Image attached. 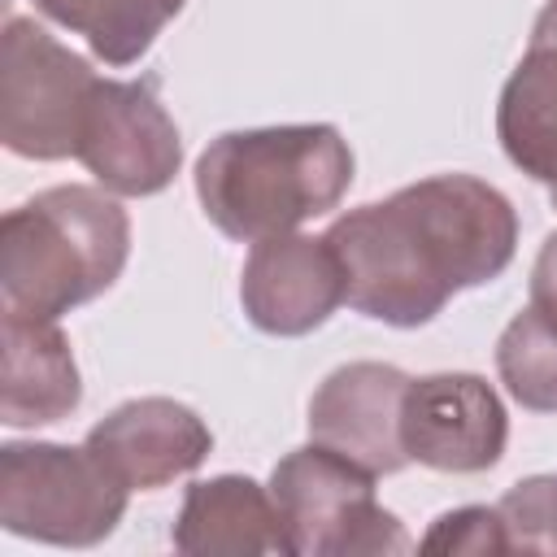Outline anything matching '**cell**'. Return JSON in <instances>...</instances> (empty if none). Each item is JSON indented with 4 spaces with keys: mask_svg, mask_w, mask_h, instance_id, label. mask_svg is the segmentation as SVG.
Here are the masks:
<instances>
[{
    "mask_svg": "<svg viewBox=\"0 0 557 557\" xmlns=\"http://www.w3.org/2000/svg\"><path fill=\"white\" fill-rule=\"evenodd\" d=\"M326 244L344 270V305L383 326H426L457 292L500 278L518 252L509 196L474 174H431L387 200L339 213Z\"/></svg>",
    "mask_w": 557,
    "mask_h": 557,
    "instance_id": "cell-1",
    "label": "cell"
},
{
    "mask_svg": "<svg viewBox=\"0 0 557 557\" xmlns=\"http://www.w3.org/2000/svg\"><path fill=\"white\" fill-rule=\"evenodd\" d=\"M352 187V148L331 122L226 131L196 157L205 218L239 244L287 235L331 213Z\"/></svg>",
    "mask_w": 557,
    "mask_h": 557,
    "instance_id": "cell-2",
    "label": "cell"
},
{
    "mask_svg": "<svg viewBox=\"0 0 557 557\" xmlns=\"http://www.w3.org/2000/svg\"><path fill=\"white\" fill-rule=\"evenodd\" d=\"M131 257V218L104 187L35 191L0 222V309L57 322L109 292Z\"/></svg>",
    "mask_w": 557,
    "mask_h": 557,
    "instance_id": "cell-3",
    "label": "cell"
},
{
    "mask_svg": "<svg viewBox=\"0 0 557 557\" xmlns=\"http://www.w3.org/2000/svg\"><path fill=\"white\" fill-rule=\"evenodd\" d=\"M270 496L283 513L287 557H374L413 548L400 518L374 500V474L326 444L309 440L292 448L270 470Z\"/></svg>",
    "mask_w": 557,
    "mask_h": 557,
    "instance_id": "cell-4",
    "label": "cell"
},
{
    "mask_svg": "<svg viewBox=\"0 0 557 557\" xmlns=\"http://www.w3.org/2000/svg\"><path fill=\"white\" fill-rule=\"evenodd\" d=\"M122 487L87 444H4L0 448V527L22 540L91 548L109 540L126 513Z\"/></svg>",
    "mask_w": 557,
    "mask_h": 557,
    "instance_id": "cell-5",
    "label": "cell"
},
{
    "mask_svg": "<svg viewBox=\"0 0 557 557\" xmlns=\"http://www.w3.org/2000/svg\"><path fill=\"white\" fill-rule=\"evenodd\" d=\"M100 74L52 39L35 17H9L0 30V139L26 161H65Z\"/></svg>",
    "mask_w": 557,
    "mask_h": 557,
    "instance_id": "cell-6",
    "label": "cell"
},
{
    "mask_svg": "<svg viewBox=\"0 0 557 557\" xmlns=\"http://www.w3.org/2000/svg\"><path fill=\"white\" fill-rule=\"evenodd\" d=\"M74 161L113 196H157L174 183L183 135L161 100L157 74L96 83Z\"/></svg>",
    "mask_w": 557,
    "mask_h": 557,
    "instance_id": "cell-7",
    "label": "cell"
},
{
    "mask_svg": "<svg viewBox=\"0 0 557 557\" xmlns=\"http://www.w3.org/2000/svg\"><path fill=\"white\" fill-rule=\"evenodd\" d=\"M400 444L426 470L483 474L505 457L509 413L496 387L470 370L422 374L400 400Z\"/></svg>",
    "mask_w": 557,
    "mask_h": 557,
    "instance_id": "cell-8",
    "label": "cell"
},
{
    "mask_svg": "<svg viewBox=\"0 0 557 557\" xmlns=\"http://www.w3.org/2000/svg\"><path fill=\"white\" fill-rule=\"evenodd\" d=\"M239 305L265 335L296 339L318 331L344 305V270L326 235H270L257 239L239 270Z\"/></svg>",
    "mask_w": 557,
    "mask_h": 557,
    "instance_id": "cell-9",
    "label": "cell"
},
{
    "mask_svg": "<svg viewBox=\"0 0 557 557\" xmlns=\"http://www.w3.org/2000/svg\"><path fill=\"white\" fill-rule=\"evenodd\" d=\"M409 374L387 361H348L331 370L309 396V440L344 453L374 479L400 474L409 453L400 444V400Z\"/></svg>",
    "mask_w": 557,
    "mask_h": 557,
    "instance_id": "cell-10",
    "label": "cell"
},
{
    "mask_svg": "<svg viewBox=\"0 0 557 557\" xmlns=\"http://www.w3.org/2000/svg\"><path fill=\"white\" fill-rule=\"evenodd\" d=\"M83 444L122 487L152 492L200 470L213 453V431L191 405L174 396H139L109 409Z\"/></svg>",
    "mask_w": 557,
    "mask_h": 557,
    "instance_id": "cell-11",
    "label": "cell"
},
{
    "mask_svg": "<svg viewBox=\"0 0 557 557\" xmlns=\"http://www.w3.org/2000/svg\"><path fill=\"white\" fill-rule=\"evenodd\" d=\"M496 139L505 157L535 178L557 209V0L531 26V44L496 100Z\"/></svg>",
    "mask_w": 557,
    "mask_h": 557,
    "instance_id": "cell-12",
    "label": "cell"
},
{
    "mask_svg": "<svg viewBox=\"0 0 557 557\" xmlns=\"http://www.w3.org/2000/svg\"><path fill=\"white\" fill-rule=\"evenodd\" d=\"M170 544L187 557H252L287 553V531L270 487L248 474H213L183 492Z\"/></svg>",
    "mask_w": 557,
    "mask_h": 557,
    "instance_id": "cell-13",
    "label": "cell"
},
{
    "mask_svg": "<svg viewBox=\"0 0 557 557\" xmlns=\"http://www.w3.org/2000/svg\"><path fill=\"white\" fill-rule=\"evenodd\" d=\"M4 374H0V422L48 426L78 409L83 379L70 339L57 322L4 313Z\"/></svg>",
    "mask_w": 557,
    "mask_h": 557,
    "instance_id": "cell-14",
    "label": "cell"
},
{
    "mask_svg": "<svg viewBox=\"0 0 557 557\" xmlns=\"http://www.w3.org/2000/svg\"><path fill=\"white\" fill-rule=\"evenodd\" d=\"M187 0H35V9L65 26L70 35H83L87 48L104 65H135L157 35L183 13Z\"/></svg>",
    "mask_w": 557,
    "mask_h": 557,
    "instance_id": "cell-15",
    "label": "cell"
},
{
    "mask_svg": "<svg viewBox=\"0 0 557 557\" xmlns=\"http://www.w3.org/2000/svg\"><path fill=\"white\" fill-rule=\"evenodd\" d=\"M496 374L531 413H557V331L527 305L496 339Z\"/></svg>",
    "mask_w": 557,
    "mask_h": 557,
    "instance_id": "cell-16",
    "label": "cell"
},
{
    "mask_svg": "<svg viewBox=\"0 0 557 557\" xmlns=\"http://www.w3.org/2000/svg\"><path fill=\"white\" fill-rule=\"evenodd\" d=\"M496 509L509 553H557V474H531L513 483Z\"/></svg>",
    "mask_w": 557,
    "mask_h": 557,
    "instance_id": "cell-17",
    "label": "cell"
},
{
    "mask_svg": "<svg viewBox=\"0 0 557 557\" xmlns=\"http://www.w3.org/2000/svg\"><path fill=\"white\" fill-rule=\"evenodd\" d=\"M422 553H509L496 505H461L431 522L418 540Z\"/></svg>",
    "mask_w": 557,
    "mask_h": 557,
    "instance_id": "cell-18",
    "label": "cell"
},
{
    "mask_svg": "<svg viewBox=\"0 0 557 557\" xmlns=\"http://www.w3.org/2000/svg\"><path fill=\"white\" fill-rule=\"evenodd\" d=\"M531 309L557 331V231L540 244V257L531 265Z\"/></svg>",
    "mask_w": 557,
    "mask_h": 557,
    "instance_id": "cell-19",
    "label": "cell"
}]
</instances>
